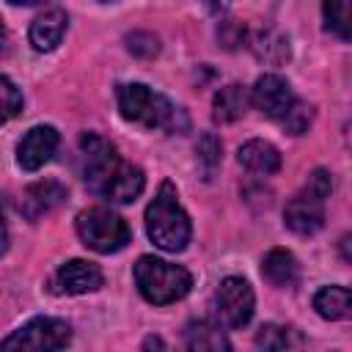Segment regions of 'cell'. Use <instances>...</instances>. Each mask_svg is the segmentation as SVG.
<instances>
[{"instance_id": "cell-3", "label": "cell", "mask_w": 352, "mask_h": 352, "mask_svg": "<svg viewBox=\"0 0 352 352\" xmlns=\"http://www.w3.org/2000/svg\"><path fill=\"white\" fill-rule=\"evenodd\" d=\"M135 283L148 302L168 305V302L182 300L190 292L192 278L184 267H176L154 256H140L135 264Z\"/></svg>"}, {"instance_id": "cell-12", "label": "cell", "mask_w": 352, "mask_h": 352, "mask_svg": "<svg viewBox=\"0 0 352 352\" xmlns=\"http://www.w3.org/2000/svg\"><path fill=\"white\" fill-rule=\"evenodd\" d=\"M143 184H146V176H143V170L138 168V165H129V162H118L110 173H107V179L99 184V195H104V198H110V201H116V204H132L140 192H143Z\"/></svg>"}, {"instance_id": "cell-29", "label": "cell", "mask_w": 352, "mask_h": 352, "mask_svg": "<svg viewBox=\"0 0 352 352\" xmlns=\"http://www.w3.org/2000/svg\"><path fill=\"white\" fill-rule=\"evenodd\" d=\"M8 3H16V6H30V3H38V0H8Z\"/></svg>"}, {"instance_id": "cell-7", "label": "cell", "mask_w": 352, "mask_h": 352, "mask_svg": "<svg viewBox=\"0 0 352 352\" xmlns=\"http://www.w3.org/2000/svg\"><path fill=\"white\" fill-rule=\"evenodd\" d=\"M253 289L245 278H223L214 292V316L223 327H245L253 316Z\"/></svg>"}, {"instance_id": "cell-16", "label": "cell", "mask_w": 352, "mask_h": 352, "mask_svg": "<svg viewBox=\"0 0 352 352\" xmlns=\"http://www.w3.org/2000/svg\"><path fill=\"white\" fill-rule=\"evenodd\" d=\"M239 162L258 176H270L280 168V154L272 143L267 140H248L245 146H239Z\"/></svg>"}, {"instance_id": "cell-28", "label": "cell", "mask_w": 352, "mask_h": 352, "mask_svg": "<svg viewBox=\"0 0 352 352\" xmlns=\"http://www.w3.org/2000/svg\"><path fill=\"white\" fill-rule=\"evenodd\" d=\"M143 346H146V349H148V346H160V349H162L165 344H162L160 338H146V344H143Z\"/></svg>"}, {"instance_id": "cell-22", "label": "cell", "mask_w": 352, "mask_h": 352, "mask_svg": "<svg viewBox=\"0 0 352 352\" xmlns=\"http://www.w3.org/2000/svg\"><path fill=\"white\" fill-rule=\"evenodd\" d=\"M311 118H314L311 104H305V102L294 99V102L289 104V110H286V113H283L278 121L283 124V129H286V132H292V135H302V132L308 129Z\"/></svg>"}, {"instance_id": "cell-25", "label": "cell", "mask_w": 352, "mask_h": 352, "mask_svg": "<svg viewBox=\"0 0 352 352\" xmlns=\"http://www.w3.org/2000/svg\"><path fill=\"white\" fill-rule=\"evenodd\" d=\"M126 47H129V52L138 55V58H154V55L160 52L157 36H154V33H146V30L129 33V36H126Z\"/></svg>"}, {"instance_id": "cell-26", "label": "cell", "mask_w": 352, "mask_h": 352, "mask_svg": "<svg viewBox=\"0 0 352 352\" xmlns=\"http://www.w3.org/2000/svg\"><path fill=\"white\" fill-rule=\"evenodd\" d=\"M6 248H8V226H6V217L0 214V256L6 253Z\"/></svg>"}, {"instance_id": "cell-4", "label": "cell", "mask_w": 352, "mask_h": 352, "mask_svg": "<svg viewBox=\"0 0 352 352\" xmlns=\"http://www.w3.org/2000/svg\"><path fill=\"white\" fill-rule=\"evenodd\" d=\"M330 190H333L330 173H327L324 168H316V170L308 176L305 187L286 204V209H283L286 226H289L294 234H302V236L319 231L322 223H324V201H327Z\"/></svg>"}, {"instance_id": "cell-30", "label": "cell", "mask_w": 352, "mask_h": 352, "mask_svg": "<svg viewBox=\"0 0 352 352\" xmlns=\"http://www.w3.org/2000/svg\"><path fill=\"white\" fill-rule=\"evenodd\" d=\"M0 33H3V25H0Z\"/></svg>"}, {"instance_id": "cell-21", "label": "cell", "mask_w": 352, "mask_h": 352, "mask_svg": "<svg viewBox=\"0 0 352 352\" xmlns=\"http://www.w3.org/2000/svg\"><path fill=\"white\" fill-rule=\"evenodd\" d=\"M322 11H324V25L336 36L349 38V0H324Z\"/></svg>"}, {"instance_id": "cell-5", "label": "cell", "mask_w": 352, "mask_h": 352, "mask_svg": "<svg viewBox=\"0 0 352 352\" xmlns=\"http://www.w3.org/2000/svg\"><path fill=\"white\" fill-rule=\"evenodd\" d=\"M74 226L82 245L96 253H116L129 242V226L124 223V217L104 206H91L80 212Z\"/></svg>"}, {"instance_id": "cell-23", "label": "cell", "mask_w": 352, "mask_h": 352, "mask_svg": "<svg viewBox=\"0 0 352 352\" xmlns=\"http://www.w3.org/2000/svg\"><path fill=\"white\" fill-rule=\"evenodd\" d=\"M220 151H223V146H220V140H217L212 132L201 135V140H198V146H195V157H198V165L204 168L206 176H212L214 168L220 165Z\"/></svg>"}, {"instance_id": "cell-13", "label": "cell", "mask_w": 352, "mask_h": 352, "mask_svg": "<svg viewBox=\"0 0 352 352\" xmlns=\"http://www.w3.org/2000/svg\"><path fill=\"white\" fill-rule=\"evenodd\" d=\"M66 198V187L58 182V179H44V182H36L25 190L22 195V214L28 220H38L41 214L52 212L55 206H60Z\"/></svg>"}, {"instance_id": "cell-15", "label": "cell", "mask_w": 352, "mask_h": 352, "mask_svg": "<svg viewBox=\"0 0 352 352\" xmlns=\"http://www.w3.org/2000/svg\"><path fill=\"white\" fill-rule=\"evenodd\" d=\"M250 104V94L245 85L239 82H231L226 88H220L214 94V102H212V118L220 121V124H231L236 118H242V113L248 110Z\"/></svg>"}, {"instance_id": "cell-1", "label": "cell", "mask_w": 352, "mask_h": 352, "mask_svg": "<svg viewBox=\"0 0 352 352\" xmlns=\"http://www.w3.org/2000/svg\"><path fill=\"white\" fill-rule=\"evenodd\" d=\"M146 231L148 239L168 253H179L190 242V217L179 204L176 187L170 182H162L154 201L146 206Z\"/></svg>"}, {"instance_id": "cell-27", "label": "cell", "mask_w": 352, "mask_h": 352, "mask_svg": "<svg viewBox=\"0 0 352 352\" xmlns=\"http://www.w3.org/2000/svg\"><path fill=\"white\" fill-rule=\"evenodd\" d=\"M206 6H209L212 11H223V8L228 6V0H206Z\"/></svg>"}, {"instance_id": "cell-24", "label": "cell", "mask_w": 352, "mask_h": 352, "mask_svg": "<svg viewBox=\"0 0 352 352\" xmlns=\"http://www.w3.org/2000/svg\"><path fill=\"white\" fill-rule=\"evenodd\" d=\"M19 110H22V94H19V88L8 77L0 74V124L8 121V118H14Z\"/></svg>"}, {"instance_id": "cell-17", "label": "cell", "mask_w": 352, "mask_h": 352, "mask_svg": "<svg viewBox=\"0 0 352 352\" xmlns=\"http://www.w3.org/2000/svg\"><path fill=\"white\" fill-rule=\"evenodd\" d=\"M261 275L272 283V286H294L297 278H300V267H297V258L283 250V248H272L264 261H261Z\"/></svg>"}, {"instance_id": "cell-8", "label": "cell", "mask_w": 352, "mask_h": 352, "mask_svg": "<svg viewBox=\"0 0 352 352\" xmlns=\"http://www.w3.org/2000/svg\"><path fill=\"white\" fill-rule=\"evenodd\" d=\"M80 151H82V160H85V168H82L85 184L96 192L99 184L107 179V173L121 162V157H118V151H116L113 143H107L104 138H99L94 132H88V135L80 138Z\"/></svg>"}, {"instance_id": "cell-19", "label": "cell", "mask_w": 352, "mask_h": 352, "mask_svg": "<svg viewBox=\"0 0 352 352\" xmlns=\"http://www.w3.org/2000/svg\"><path fill=\"white\" fill-rule=\"evenodd\" d=\"M184 346L187 349H228V341L220 333V327H212L209 322H190L184 327Z\"/></svg>"}, {"instance_id": "cell-2", "label": "cell", "mask_w": 352, "mask_h": 352, "mask_svg": "<svg viewBox=\"0 0 352 352\" xmlns=\"http://www.w3.org/2000/svg\"><path fill=\"white\" fill-rule=\"evenodd\" d=\"M118 110L126 121L143 124L148 129L179 132L187 126V118L182 116V110H176L162 94H154L140 82L118 85Z\"/></svg>"}, {"instance_id": "cell-14", "label": "cell", "mask_w": 352, "mask_h": 352, "mask_svg": "<svg viewBox=\"0 0 352 352\" xmlns=\"http://www.w3.org/2000/svg\"><path fill=\"white\" fill-rule=\"evenodd\" d=\"M66 25H69V16H66V11H60V8H50V11H44V14H38V16L30 22V33H28L33 50H38V52L55 50V47L60 44L63 33H66Z\"/></svg>"}, {"instance_id": "cell-6", "label": "cell", "mask_w": 352, "mask_h": 352, "mask_svg": "<svg viewBox=\"0 0 352 352\" xmlns=\"http://www.w3.org/2000/svg\"><path fill=\"white\" fill-rule=\"evenodd\" d=\"M72 338L66 322L52 316H36L8 338L0 341V349H63Z\"/></svg>"}, {"instance_id": "cell-10", "label": "cell", "mask_w": 352, "mask_h": 352, "mask_svg": "<svg viewBox=\"0 0 352 352\" xmlns=\"http://www.w3.org/2000/svg\"><path fill=\"white\" fill-rule=\"evenodd\" d=\"M99 286H102V270L85 258L66 261L52 278V289L58 294H88Z\"/></svg>"}, {"instance_id": "cell-18", "label": "cell", "mask_w": 352, "mask_h": 352, "mask_svg": "<svg viewBox=\"0 0 352 352\" xmlns=\"http://www.w3.org/2000/svg\"><path fill=\"white\" fill-rule=\"evenodd\" d=\"M314 308L324 319H346L349 316V289L346 286H324L314 297Z\"/></svg>"}, {"instance_id": "cell-20", "label": "cell", "mask_w": 352, "mask_h": 352, "mask_svg": "<svg viewBox=\"0 0 352 352\" xmlns=\"http://www.w3.org/2000/svg\"><path fill=\"white\" fill-rule=\"evenodd\" d=\"M302 338L292 330V327H280V324H261V330L256 333V344L264 349H289L297 346Z\"/></svg>"}, {"instance_id": "cell-9", "label": "cell", "mask_w": 352, "mask_h": 352, "mask_svg": "<svg viewBox=\"0 0 352 352\" xmlns=\"http://www.w3.org/2000/svg\"><path fill=\"white\" fill-rule=\"evenodd\" d=\"M250 102L270 118H280L289 104L294 102V94H292V85L280 77V74H261L253 85V94H250Z\"/></svg>"}, {"instance_id": "cell-11", "label": "cell", "mask_w": 352, "mask_h": 352, "mask_svg": "<svg viewBox=\"0 0 352 352\" xmlns=\"http://www.w3.org/2000/svg\"><path fill=\"white\" fill-rule=\"evenodd\" d=\"M58 132L55 126H33L16 146V162L22 170H38L44 162L52 160L58 148Z\"/></svg>"}]
</instances>
